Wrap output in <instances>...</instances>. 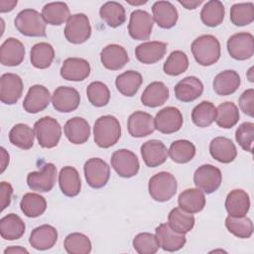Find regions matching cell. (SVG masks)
I'll list each match as a JSON object with an SVG mask.
<instances>
[{
  "instance_id": "6da1fadb",
  "label": "cell",
  "mask_w": 254,
  "mask_h": 254,
  "mask_svg": "<svg viewBox=\"0 0 254 254\" xmlns=\"http://www.w3.org/2000/svg\"><path fill=\"white\" fill-rule=\"evenodd\" d=\"M94 142L100 148L115 145L121 136V126L118 119L112 115H103L96 119L93 126Z\"/></svg>"
},
{
  "instance_id": "7a4b0ae2",
  "label": "cell",
  "mask_w": 254,
  "mask_h": 254,
  "mask_svg": "<svg viewBox=\"0 0 254 254\" xmlns=\"http://www.w3.org/2000/svg\"><path fill=\"white\" fill-rule=\"evenodd\" d=\"M191 53L197 64L208 66L220 58V43L212 35H201L191 44Z\"/></svg>"
},
{
  "instance_id": "3957f363",
  "label": "cell",
  "mask_w": 254,
  "mask_h": 254,
  "mask_svg": "<svg viewBox=\"0 0 254 254\" xmlns=\"http://www.w3.org/2000/svg\"><path fill=\"white\" fill-rule=\"evenodd\" d=\"M16 29L27 37H46V22L35 9H24L14 20Z\"/></svg>"
},
{
  "instance_id": "277c9868",
  "label": "cell",
  "mask_w": 254,
  "mask_h": 254,
  "mask_svg": "<svg viewBox=\"0 0 254 254\" xmlns=\"http://www.w3.org/2000/svg\"><path fill=\"white\" fill-rule=\"evenodd\" d=\"M177 189V180L169 172H159L149 180L148 184L151 197L160 202L170 200L176 194Z\"/></svg>"
},
{
  "instance_id": "5b68a950",
  "label": "cell",
  "mask_w": 254,
  "mask_h": 254,
  "mask_svg": "<svg viewBox=\"0 0 254 254\" xmlns=\"http://www.w3.org/2000/svg\"><path fill=\"white\" fill-rule=\"evenodd\" d=\"M35 136L38 143L43 148H54L58 145L62 136V127L53 117L45 116L34 124Z\"/></svg>"
},
{
  "instance_id": "8992f818",
  "label": "cell",
  "mask_w": 254,
  "mask_h": 254,
  "mask_svg": "<svg viewBox=\"0 0 254 254\" xmlns=\"http://www.w3.org/2000/svg\"><path fill=\"white\" fill-rule=\"evenodd\" d=\"M91 35V26L87 16L83 13L70 15L64 28V37L71 44H82Z\"/></svg>"
},
{
  "instance_id": "52a82bcc",
  "label": "cell",
  "mask_w": 254,
  "mask_h": 254,
  "mask_svg": "<svg viewBox=\"0 0 254 254\" xmlns=\"http://www.w3.org/2000/svg\"><path fill=\"white\" fill-rule=\"evenodd\" d=\"M221 171L210 164L198 167L193 174V183L195 187L205 193L214 192L221 185Z\"/></svg>"
},
{
  "instance_id": "ba28073f",
  "label": "cell",
  "mask_w": 254,
  "mask_h": 254,
  "mask_svg": "<svg viewBox=\"0 0 254 254\" xmlns=\"http://www.w3.org/2000/svg\"><path fill=\"white\" fill-rule=\"evenodd\" d=\"M83 172L87 184L93 189L103 188L110 178V168L100 158L88 159L84 164Z\"/></svg>"
},
{
  "instance_id": "9c48e42d",
  "label": "cell",
  "mask_w": 254,
  "mask_h": 254,
  "mask_svg": "<svg viewBox=\"0 0 254 254\" xmlns=\"http://www.w3.org/2000/svg\"><path fill=\"white\" fill-rule=\"evenodd\" d=\"M110 161L115 172L122 178H132L139 172V160L130 150L119 149L115 151Z\"/></svg>"
},
{
  "instance_id": "30bf717a",
  "label": "cell",
  "mask_w": 254,
  "mask_h": 254,
  "mask_svg": "<svg viewBox=\"0 0 254 254\" xmlns=\"http://www.w3.org/2000/svg\"><path fill=\"white\" fill-rule=\"evenodd\" d=\"M227 51L237 61L250 59L254 54V37L250 33L241 32L232 35L227 41Z\"/></svg>"
},
{
  "instance_id": "8fae6325",
  "label": "cell",
  "mask_w": 254,
  "mask_h": 254,
  "mask_svg": "<svg viewBox=\"0 0 254 254\" xmlns=\"http://www.w3.org/2000/svg\"><path fill=\"white\" fill-rule=\"evenodd\" d=\"M154 25L153 17L145 10L137 9L130 15L128 32L134 40H148L151 36Z\"/></svg>"
},
{
  "instance_id": "7c38bea8",
  "label": "cell",
  "mask_w": 254,
  "mask_h": 254,
  "mask_svg": "<svg viewBox=\"0 0 254 254\" xmlns=\"http://www.w3.org/2000/svg\"><path fill=\"white\" fill-rule=\"evenodd\" d=\"M56 166L53 163H48L41 171L29 173L27 176V184L32 190L48 192L54 188L56 184Z\"/></svg>"
},
{
  "instance_id": "4fadbf2b",
  "label": "cell",
  "mask_w": 254,
  "mask_h": 254,
  "mask_svg": "<svg viewBox=\"0 0 254 254\" xmlns=\"http://www.w3.org/2000/svg\"><path fill=\"white\" fill-rule=\"evenodd\" d=\"M183 122L181 111L173 106L161 109L154 118L155 129L163 134H172L179 131L183 126Z\"/></svg>"
},
{
  "instance_id": "5bb4252c",
  "label": "cell",
  "mask_w": 254,
  "mask_h": 254,
  "mask_svg": "<svg viewBox=\"0 0 254 254\" xmlns=\"http://www.w3.org/2000/svg\"><path fill=\"white\" fill-rule=\"evenodd\" d=\"M23 80L16 73H4L0 78V100L8 105H13L21 98L23 93Z\"/></svg>"
},
{
  "instance_id": "9a60e30c",
  "label": "cell",
  "mask_w": 254,
  "mask_h": 254,
  "mask_svg": "<svg viewBox=\"0 0 254 254\" xmlns=\"http://www.w3.org/2000/svg\"><path fill=\"white\" fill-rule=\"evenodd\" d=\"M54 108L63 113L74 111L80 103L78 91L70 86H59L52 95Z\"/></svg>"
},
{
  "instance_id": "2e32d148",
  "label": "cell",
  "mask_w": 254,
  "mask_h": 254,
  "mask_svg": "<svg viewBox=\"0 0 254 254\" xmlns=\"http://www.w3.org/2000/svg\"><path fill=\"white\" fill-rule=\"evenodd\" d=\"M50 100L52 97L49 89L44 85L35 84L29 88L23 102V108L28 113L36 114L46 109Z\"/></svg>"
},
{
  "instance_id": "e0dca14e",
  "label": "cell",
  "mask_w": 254,
  "mask_h": 254,
  "mask_svg": "<svg viewBox=\"0 0 254 254\" xmlns=\"http://www.w3.org/2000/svg\"><path fill=\"white\" fill-rule=\"evenodd\" d=\"M156 237L160 247L168 252H175L182 249L187 238L185 234L174 230L169 223H162L156 228Z\"/></svg>"
},
{
  "instance_id": "ac0fdd59",
  "label": "cell",
  "mask_w": 254,
  "mask_h": 254,
  "mask_svg": "<svg viewBox=\"0 0 254 254\" xmlns=\"http://www.w3.org/2000/svg\"><path fill=\"white\" fill-rule=\"evenodd\" d=\"M141 156L146 166L156 168L166 162L169 153L162 141L153 139L143 143L141 146Z\"/></svg>"
},
{
  "instance_id": "d6986e66",
  "label": "cell",
  "mask_w": 254,
  "mask_h": 254,
  "mask_svg": "<svg viewBox=\"0 0 254 254\" xmlns=\"http://www.w3.org/2000/svg\"><path fill=\"white\" fill-rule=\"evenodd\" d=\"M90 74L89 63L81 58H67L61 68V76L70 81H82Z\"/></svg>"
},
{
  "instance_id": "ffe728a7",
  "label": "cell",
  "mask_w": 254,
  "mask_h": 254,
  "mask_svg": "<svg viewBox=\"0 0 254 254\" xmlns=\"http://www.w3.org/2000/svg\"><path fill=\"white\" fill-rule=\"evenodd\" d=\"M127 128L132 137H146L155 131L154 118L147 112L135 111L128 118Z\"/></svg>"
},
{
  "instance_id": "44dd1931",
  "label": "cell",
  "mask_w": 254,
  "mask_h": 254,
  "mask_svg": "<svg viewBox=\"0 0 254 254\" xmlns=\"http://www.w3.org/2000/svg\"><path fill=\"white\" fill-rule=\"evenodd\" d=\"M25 58V47L16 38H8L0 48V62L6 66L19 65Z\"/></svg>"
},
{
  "instance_id": "7402d4cb",
  "label": "cell",
  "mask_w": 254,
  "mask_h": 254,
  "mask_svg": "<svg viewBox=\"0 0 254 254\" xmlns=\"http://www.w3.org/2000/svg\"><path fill=\"white\" fill-rule=\"evenodd\" d=\"M100 61L103 66L107 69L118 70L129 62V57L127 51L122 46L111 44L102 49L100 53Z\"/></svg>"
},
{
  "instance_id": "603a6c76",
  "label": "cell",
  "mask_w": 254,
  "mask_h": 254,
  "mask_svg": "<svg viewBox=\"0 0 254 254\" xmlns=\"http://www.w3.org/2000/svg\"><path fill=\"white\" fill-rule=\"evenodd\" d=\"M167 51V44L159 41L144 42L136 47L137 60L145 64H152L161 61Z\"/></svg>"
},
{
  "instance_id": "cb8c5ba5",
  "label": "cell",
  "mask_w": 254,
  "mask_h": 254,
  "mask_svg": "<svg viewBox=\"0 0 254 254\" xmlns=\"http://www.w3.org/2000/svg\"><path fill=\"white\" fill-rule=\"evenodd\" d=\"M57 240V229L50 224H43L32 230L29 238V243L33 248L44 251L54 247Z\"/></svg>"
},
{
  "instance_id": "d4e9b609",
  "label": "cell",
  "mask_w": 254,
  "mask_h": 254,
  "mask_svg": "<svg viewBox=\"0 0 254 254\" xmlns=\"http://www.w3.org/2000/svg\"><path fill=\"white\" fill-rule=\"evenodd\" d=\"M174 90L177 99L183 102H190L202 94L203 84L195 76H187L176 84Z\"/></svg>"
},
{
  "instance_id": "484cf974",
  "label": "cell",
  "mask_w": 254,
  "mask_h": 254,
  "mask_svg": "<svg viewBox=\"0 0 254 254\" xmlns=\"http://www.w3.org/2000/svg\"><path fill=\"white\" fill-rule=\"evenodd\" d=\"M153 20L160 28L171 29L178 21L179 14L176 7L169 1H157L152 6Z\"/></svg>"
},
{
  "instance_id": "4316f807",
  "label": "cell",
  "mask_w": 254,
  "mask_h": 254,
  "mask_svg": "<svg viewBox=\"0 0 254 254\" xmlns=\"http://www.w3.org/2000/svg\"><path fill=\"white\" fill-rule=\"evenodd\" d=\"M211 157L219 163L228 164L234 161L237 156V149L234 143L226 137H215L209 144Z\"/></svg>"
},
{
  "instance_id": "83f0119b",
  "label": "cell",
  "mask_w": 254,
  "mask_h": 254,
  "mask_svg": "<svg viewBox=\"0 0 254 254\" xmlns=\"http://www.w3.org/2000/svg\"><path fill=\"white\" fill-rule=\"evenodd\" d=\"M64 135L72 144H83L90 136L88 122L82 117H72L68 119L64 127Z\"/></svg>"
},
{
  "instance_id": "f1b7e54d",
  "label": "cell",
  "mask_w": 254,
  "mask_h": 254,
  "mask_svg": "<svg viewBox=\"0 0 254 254\" xmlns=\"http://www.w3.org/2000/svg\"><path fill=\"white\" fill-rule=\"evenodd\" d=\"M240 76L235 70L227 69L219 72L213 79L212 86L216 94L226 96L234 93L240 86Z\"/></svg>"
},
{
  "instance_id": "f546056e",
  "label": "cell",
  "mask_w": 254,
  "mask_h": 254,
  "mask_svg": "<svg viewBox=\"0 0 254 254\" xmlns=\"http://www.w3.org/2000/svg\"><path fill=\"white\" fill-rule=\"evenodd\" d=\"M59 185L62 192L68 197L75 196L81 189V182L77 170L70 166L64 167L59 174Z\"/></svg>"
},
{
  "instance_id": "4dcf8cb0",
  "label": "cell",
  "mask_w": 254,
  "mask_h": 254,
  "mask_svg": "<svg viewBox=\"0 0 254 254\" xmlns=\"http://www.w3.org/2000/svg\"><path fill=\"white\" fill-rule=\"evenodd\" d=\"M225 208L231 216H244L250 208V197L243 190H231L225 199Z\"/></svg>"
},
{
  "instance_id": "1f68e13d",
  "label": "cell",
  "mask_w": 254,
  "mask_h": 254,
  "mask_svg": "<svg viewBox=\"0 0 254 254\" xmlns=\"http://www.w3.org/2000/svg\"><path fill=\"white\" fill-rule=\"evenodd\" d=\"M179 207L189 213H197L205 205L204 192L199 189H187L182 191L178 198Z\"/></svg>"
},
{
  "instance_id": "d6a6232c",
  "label": "cell",
  "mask_w": 254,
  "mask_h": 254,
  "mask_svg": "<svg viewBox=\"0 0 254 254\" xmlns=\"http://www.w3.org/2000/svg\"><path fill=\"white\" fill-rule=\"evenodd\" d=\"M169 98V88L164 82L153 81L145 88L141 95V102L147 107L163 105Z\"/></svg>"
},
{
  "instance_id": "836d02e7",
  "label": "cell",
  "mask_w": 254,
  "mask_h": 254,
  "mask_svg": "<svg viewBox=\"0 0 254 254\" xmlns=\"http://www.w3.org/2000/svg\"><path fill=\"white\" fill-rule=\"evenodd\" d=\"M26 225L22 218L15 214L9 213L0 220V234L5 240H17L25 233Z\"/></svg>"
},
{
  "instance_id": "e575fe53",
  "label": "cell",
  "mask_w": 254,
  "mask_h": 254,
  "mask_svg": "<svg viewBox=\"0 0 254 254\" xmlns=\"http://www.w3.org/2000/svg\"><path fill=\"white\" fill-rule=\"evenodd\" d=\"M143 82V77L140 72L135 70H127L119 74L115 79V85L118 91L124 95L131 97L137 93L141 84Z\"/></svg>"
},
{
  "instance_id": "d590c367",
  "label": "cell",
  "mask_w": 254,
  "mask_h": 254,
  "mask_svg": "<svg viewBox=\"0 0 254 254\" xmlns=\"http://www.w3.org/2000/svg\"><path fill=\"white\" fill-rule=\"evenodd\" d=\"M42 16L47 24L59 26L70 17L69 8L64 2H51L43 7Z\"/></svg>"
},
{
  "instance_id": "8d00e7d4",
  "label": "cell",
  "mask_w": 254,
  "mask_h": 254,
  "mask_svg": "<svg viewBox=\"0 0 254 254\" xmlns=\"http://www.w3.org/2000/svg\"><path fill=\"white\" fill-rule=\"evenodd\" d=\"M101 19L111 28H117L125 23L126 14L124 7L116 1L104 3L99 10Z\"/></svg>"
},
{
  "instance_id": "74e56055",
  "label": "cell",
  "mask_w": 254,
  "mask_h": 254,
  "mask_svg": "<svg viewBox=\"0 0 254 254\" xmlns=\"http://www.w3.org/2000/svg\"><path fill=\"white\" fill-rule=\"evenodd\" d=\"M55 58V50L53 46L49 43L41 42L35 44L30 52L31 64L37 68H47L49 67Z\"/></svg>"
},
{
  "instance_id": "f35d334b",
  "label": "cell",
  "mask_w": 254,
  "mask_h": 254,
  "mask_svg": "<svg viewBox=\"0 0 254 254\" xmlns=\"http://www.w3.org/2000/svg\"><path fill=\"white\" fill-rule=\"evenodd\" d=\"M35 131L27 124L19 123L12 127L9 132L10 143L20 149L29 150L34 145Z\"/></svg>"
},
{
  "instance_id": "ab89813d",
  "label": "cell",
  "mask_w": 254,
  "mask_h": 254,
  "mask_svg": "<svg viewBox=\"0 0 254 254\" xmlns=\"http://www.w3.org/2000/svg\"><path fill=\"white\" fill-rule=\"evenodd\" d=\"M225 8L221 1L210 0L204 4L200 11V19L202 23L208 27H216L220 25L224 19Z\"/></svg>"
},
{
  "instance_id": "60d3db41",
  "label": "cell",
  "mask_w": 254,
  "mask_h": 254,
  "mask_svg": "<svg viewBox=\"0 0 254 254\" xmlns=\"http://www.w3.org/2000/svg\"><path fill=\"white\" fill-rule=\"evenodd\" d=\"M194 216L183 210L181 207L173 208L168 215L169 225L176 231L186 234L190 232L194 226Z\"/></svg>"
},
{
  "instance_id": "b9f144b4",
  "label": "cell",
  "mask_w": 254,
  "mask_h": 254,
  "mask_svg": "<svg viewBox=\"0 0 254 254\" xmlns=\"http://www.w3.org/2000/svg\"><path fill=\"white\" fill-rule=\"evenodd\" d=\"M239 117L238 107L231 101H225L216 108L215 122L220 128H232L238 122Z\"/></svg>"
},
{
  "instance_id": "7bdbcfd3",
  "label": "cell",
  "mask_w": 254,
  "mask_h": 254,
  "mask_svg": "<svg viewBox=\"0 0 254 254\" xmlns=\"http://www.w3.org/2000/svg\"><path fill=\"white\" fill-rule=\"evenodd\" d=\"M20 207L27 217H38L45 212L47 201L44 196L38 193L27 192L20 201Z\"/></svg>"
},
{
  "instance_id": "ee69618b",
  "label": "cell",
  "mask_w": 254,
  "mask_h": 254,
  "mask_svg": "<svg viewBox=\"0 0 254 254\" xmlns=\"http://www.w3.org/2000/svg\"><path fill=\"white\" fill-rule=\"evenodd\" d=\"M216 107L209 101H201L191 111V120L194 125L205 128L215 121Z\"/></svg>"
},
{
  "instance_id": "f6af8a7d",
  "label": "cell",
  "mask_w": 254,
  "mask_h": 254,
  "mask_svg": "<svg viewBox=\"0 0 254 254\" xmlns=\"http://www.w3.org/2000/svg\"><path fill=\"white\" fill-rule=\"evenodd\" d=\"M168 153L174 162L186 164L193 159L195 146L189 140H177L171 144Z\"/></svg>"
},
{
  "instance_id": "bcb514c9",
  "label": "cell",
  "mask_w": 254,
  "mask_h": 254,
  "mask_svg": "<svg viewBox=\"0 0 254 254\" xmlns=\"http://www.w3.org/2000/svg\"><path fill=\"white\" fill-rule=\"evenodd\" d=\"M225 226L230 233L238 238H249L253 233V223L246 215H228L225 219Z\"/></svg>"
},
{
  "instance_id": "7dc6e473",
  "label": "cell",
  "mask_w": 254,
  "mask_h": 254,
  "mask_svg": "<svg viewBox=\"0 0 254 254\" xmlns=\"http://www.w3.org/2000/svg\"><path fill=\"white\" fill-rule=\"evenodd\" d=\"M230 21L235 26H246L254 21V4L236 3L230 8Z\"/></svg>"
},
{
  "instance_id": "c3c4849f",
  "label": "cell",
  "mask_w": 254,
  "mask_h": 254,
  "mask_svg": "<svg viewBox=\"0 0 254 254\" xmlns=\"http://www.w3.org/2000/svg\"><path fill=\"white\" fill-rule=\"evenodd\" d=\"M64 249L69 254H88L91 251L89 238L79 232L68 234L64 241Z\"/></svg>"
},
{
  "instance_id": "681fc988",
  "label": "cell",
  "mask_w": 254,
  "mask_h": 254,
  "mask_svg": "<svg viewBox=\"0 0 254 254\" xmlns=\"http://www.w3.org/2000/svg\"><path fill=\"white\" fill-rule=\"evenodd\" d=\"M189 67V59L182 51H174L167 58L163 69L169 75H179L185 72Z\"/></svg>"
},
{
  "instance_id": "f907efd6",
  "label": "cell",
  "mask_w": 254,
  "mask_h": 254,
  "mask_svg": "<svg viewBox=\"0 0 254 254\" xmlns=\"http://www.w3.org/2000/svg\"><path fill=\"white\" fill-rule=\"evenodd\" d=\"M89 102L95 107L105 106L110 99V91L107 85L101 81L91 82L86 89Z\"/></svg>"
},
{
  "instance_id": "816d5d0a",
  "label": "cell",
  "mask_w": 254,
  "mask_h": 254,
  "mask_svg": "<svg viewBox=\"0 0 254 254\" xmlns=\"http://www.w3.org/2000/svg\"><path fill=\"white\" fill-rule=\"evenodd\" d=\"M133 247L139 254H155L159 250V242L156 235L149 232H142L133 239Z\"/></svg>"
},
{
  "instance_id": "f5cc1de1",
  "label": "cell",
  "mask_w": 254,
  "mask_h": 254,
  "mask_svg": "<svg viewBox=\"0 0 254 254\" xmlns=\"http://www.w3.org/2000/svg\"><path fill=\"white\" fill-rule=\"evenodd\" d=\"M235 140L244 151L251 153L254 142V124L252 122H244L239 125L235 132Z\"/></svg>"
},
{
  "instance_id": "db71d44e",
  "label": "cell",
  "mask_w": 254,
  "mask_h": 254,
  "mask_svg": "<svg viewBox=\"0 0 254 254\" xmlns=\"http://www.w3.org/2000/svg\"><path fill=\"white\" fill-rule=\"evenodd\" d=\"M239 107L246 115L253 117L254 112V89L249 88L240 95L239 97Z\"/></svg>"
},
{
  "instance_id": "11a10c76",
  "label": "cell",
  "mask_w": 254,
  "mask_h": 254,
  "mask_svg": "<svg viewBox=\"0 0 254 254\" xmlns=\"http://www.w3.org/2000/svg\"><path fill=\"white\" fill-rule=\"evenodd\" d=\"M13 193L12 186L7 182H2L0 185V197H1V210H4L10 203Z\"/></svg>"
},
{
  "instance_id": "9f6ffc18",
  "label": "cell",
  "mask_w": 254,
  "mask_h": 254,
  "mask_svg": "<svg viewBox=\"0 0 254 254\" xmlns=\"http://www.w3.org/2000/svg\"><path fill=\"white\" fill-rule=\"evenodd\" d=\"M16 5H17V1H15V0H11V1L1 0L0 1V12L5 13V12L12 11Z\"/></svg>"
},
{
  "instance_id": "6f0895ef",
  "label": "cell",
  "mask_w": 254,
  "mask_h": 254,
  "mask_svg": "<svg viewBox=\"0 0 254 254\" xmlns=\"http://www.w3.org/2000/svg\"><path fill=\"white\" fill-rule=\"evenodd\" d=\"M179 3L181 5H183L186 9H189V10H193L195 9L197 6H199L201 3H202V0H180Z\"/></svg>"
},
{
  "instance_id": "680465c9",
  "label": "cell",
  "mask_w": 254,
  "mask_h": 254,
  "mask_svg": "<svg viewBox=\"0 0 254 254\" xmlns=\"http://www.w3.org/2000/svg\"><path fill=\"white\" fill-rule=\"evenodd\" d=\"M0 150H1V159H2L1 160V172L3 173L9 163V154L6 152V150L3 147H1Z\"/></svg>"
},
{
  "instance_id": "91938a15",
  "label": "cell",
  "mask_w": 254,
  "mask_h": 254,
  "mask_svg": "<svg viewBox=\"0 0 254 254\" xmlns=\"http://www.w3.org/2000/svg\"><path fill=\"white\" fill-rule=\"evenodd\" d=\"M7 253H28V250L20 246H17V247L11 246L4 250V254H7Z\"/></svg>"
},
{
  "instance_id": "94428289",
  "label": "cell",
  "mask_w": 254,
  "mask_h": 254,
  "mask_svg": "<svg viewBox=\"0 0 254 254\" xmlns=\"http://www.w3.org/2000/svg\"><path fill=\"white\" fill-rule=\"evenodd\" d=\"M252 72H253V67H250L249 70H248V79H249V81H251V82L254 81V80H253V76H252Z\"/></svg>"
},
{
  "instance_id": "6125c7cd",
  "label": "cell",
  "mask_w": 254,
  "mask_h": 254,
  "mask_svg": "<svg viewBox=\"0 0 254 254\" xmlns=\"http://www.w3.org/2000/svg\"><path fill=\"white\" fill-rule=\"evenodd\" d=\"M128 3H130V4H132V5H140V4H145V3H147V1H140V2H131L130 0H126Z\"/></svg>"
}]
</instances>
